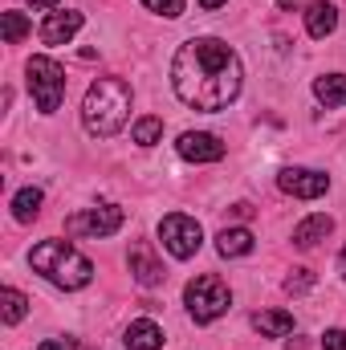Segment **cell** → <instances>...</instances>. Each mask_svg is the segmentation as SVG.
Instances as JSON below:
<instances>
[{"label": "cell", "instance_id": "14", "mask_svg": "<svg viewBox=\"0 0 346 350\" xmlns=\"http://www.w3.org/2000/svg\"><path fill=\"white\" fill-rule=\"evenodd\" d=\"M334 29H338V8H334V4L318 0V4H310V8H306V33H310V37H318V41H322V37H330Z\"/></svg>", "mask_w": 346, "mask_h": 350}, {"label": "cell", "instance_id": "3", "mask_svg": "<svg viewBox=\"0 0 346 350\" xmlns=\"http://www.w3.org/2000/svg\"><path fill=\"white\" fill-rule=\"evenodd\" d=\"M29 265L57 289H86L94 281V265L70 245V241H41L33 253H29Z\"/></svg>", "mask_w": 346, "mask_h": 350}, {"label": "cell", "instance_id": "5", "mask_svg": "<svg viewBox=\"0 0 346 350\" xmlns=\"http://www.w3.org/2000/svg\"><path fill=\"white\" fill-rule=\"evenodd\" d=\"M25 86L33 94L41 114H57L62 98H66V70L53 57H29L25 66Z\"/></svg>", "mask_w": 346, "mask_h": 350}, {"label": "cell", "instance_id": "23", "mask_svg": "<svg viewBox=\"0 0 346 350\" xmlns=\"http://www.w3.org/2000/svg\"><path fill=\"white\" fill-rule=\"evenodd\" d=\"M314 285V273L310 269H293L289 277H285V293H306Z\"/></svg>", "mask_w": 346, "mask_h": 350}, {"label": "cell", "instance_id": "28", "mask_svg": "<svg viewBox=\"0 0 346 350\" xmlns=\"http://www.w3.org/2000/svg\"><path fill=\"white\" fill-rule=\"evenodd\" d=\"M29 4H33V8H53L57 0H29Z\"/></svg>", "mask_w": 346, "mask_h": 350}, {"label": "cell", "instance_id": "9", "mask_svg": "<svg viewBox=\"0 0 346 350\" xmlns=\"http://www.w3.org/2000/svg\"><path fill=\"white\" fill-rule=\"evenodd\" d=\"M175 151L187 163H220L224 159V143L216 135H208V131H183L179 143H175Z\"/></svg>", "mask_w": 346, "mask_h": 350}, {"label": "cell", "instance_id": "1", "mask_svg": "<svg viewBox=\"0 0 346 350\" xmlns=\"http://www.w3.org/2000/svg\"><path fill=\"white\" fill-rule=\"evenodd\" d=\"M245 86V70L232 45L220 37H191L175 49L172 57V90L175 98L191 110H224L237 102Z\"/></svg>", "mask_w": 346, "mask_h": 350}, {"label": "cell", "instance_id": "15", "mask_svg": "<svg viewBox=\"0 0 346 350\" xmlns=\"http://www.w3.org/2000/svg\"><path fill=\"white\" fill-rule=\"evenodd\" d=\"M253 245H257V241H253L249 228H224V232L216 237V253H220L224 261H228V257H249Z\"/></svg>", "mask_w": 346, "mask_h": 350}, {"label": "cell", "instance_id": "18", "mask_svg": "<svg viewBox=\"0 0 346 350\" xmlns=\"http://www.w3.org/2000/svg\"><path fill=\"white\" fill-rule=\"evenodd\" d=\"M41 204H45L41 187H21V191L12 196V216H16V224H33V220L41 216Z\"/></svg>", "mask_w": 346, "mask_h": 350}, {"label": "cell", "instance_id": "7", "mask_svg": "<svg viewBox=\"0 0 346 350\" xmlns=\"http://www.w3.org/2000/svg\"><path fill=\"white\" fill-rule=\"evenodd\" d=\"M122 208L118 204H98V208H86V212H74L66 220V232L70 237H90V241H102V237H114L122 228Z\"/></svg>", "mask_w": 346, "mask_h": 350}, {"label": "cell", "instance_id": "20", "mask_svg": "<svg viewBox=\"0 0 346 350\" xmlns=\"http://www.w3.org/2000/svg\"><path fill=\"white\" fill-rule=\"evenodd\" d=\"M0 37H4V45L25 41V37H29V21H25V12H0Z\"/></svg>", "mask_w": 346, "mask_h": 350}, {"label": "cell", "instance_id": "12", "mask_svg": "<svg viewBox=\"0 0 346 350\" xmlns=\"http://www.w3.org/2000/svg\"><path fill=\"white\" fill-rule=\"evenodd\" d=\"M131 273H135V281H139L143 289H155V285H163V277H168L151 249H131Z\"/></svg>", "mask_w": 346, "mask_h": 350}, {"label": "cell", "instance_id": "4", "mask_svg": "<svg viewBox=\"0 0 346 350\" xmlns=\"http://www.w3.org/2000/svg\"><path fill=\"white\" fill-rule=\"evenodd\" d=\"M183 306H187V314H191L196 326H208V322H216V318L228 314L232 289H228L216 273H200V277H191V281L183 285Z\"/></svg>", "mask_w": 346, "mask_h": 350}, {"label": "cell", "instance_id": "22", "mask_svg": "<svg viewBox=\"0 0 346 350\" xmlns=\"http://www.w3.org/2000/svg\"><path fill=\"white\" fill-rule=\"evenodd\" d=\"M143 8H151V12H159V16H168V21L183 16V0H143Z\"/></svg>", "mask_w": 346, "mask_h": 350}, {"label": "cell", "instance_id": "27", "mask_svg": "<svg viewBox=\"0 0 346 350\" xmlns=\"http://www.w3.org/2000/svg\"><path fill=\"white\" fill-rule=\"evenodd\" d=\"M200 8H220V4H228V0H196Z\"/></svg>", "mask_w": 346, "mask_h": 350}, {"label": "cell", "instance_id": "13", "mask_svg": "<svg viewBox=\"0 0 346 350\" xmlns=\"http://www.w3.org/2000/svg\"><path fill=\"white\" fill-rule=\"evenodd\" d=\"M330 232H334V220H330L326 212H318V216H306V220L293 228V245H297V249H314V245L326 241Z\"/></svg>", "mask_w": 346, "mask_h": 350}, {"label": "cell", "instance_id": "2", "mask_svg": "<svg viewBox=\"0 0 346 350\" xmlns=\"http://www.w3.org/2000/svg\"><path fill=\"white\" fill-rule=\"evenodd\" d=\"M131 118V86L122 78H98L82 98V126L94 139H114Z\"/></svg>", "mask_w": 346, "mask_h": 350}, {"label": "cell", "instance_id": "29", "mask_svg": "<svg viewBox=\"0 0 346 350\" xmlns=\"http://www.w3.org/2000/svg\"><path fill=\"white\" fill-rule=\"evenodd\" d=\"M277 4H281V8H297L302 0H277Z\"/></svg>", "mask_w": 346, "mask_h": 350}, {"label": "cell", "instance_id": "11", "mask_svg": "<svg viewBox=\"0 0 346 350\" xmlns=\"http://www.w3.org/2000/svg\"><path fill=\"white\" fill-rule=\"evenodd\" d=\"M122 342H127V350H163L168 338H163L159 322H151V318H135V322L127 326Z\"/></svg>", "mask_w": 346, "mask_h": 350}, {"label": "cell", "instance_id": "8", "mask_svg": "<svg viewBox=\"0 0 346 350\" xmlns=\"http://www.w3.org/2000/svg\"><path fill=\"white\" fill-rule=\"evenodd\" d=\"M277 187L293 200H318V196L330 191V175L314 172V167H285L277 175Z\"/></svg>", "mask_w": 346, "mask_h": 350}, {"label": "cell", "instance_id": "25", "mask_svg": "<svg viewBox=\"0 0 346 350\" xmlns=\"http://www.w3.org/2000/svg\"><path fill=\"white\" fill-rule=\"evenodd\" d=\"M232 216H237V220H249V216H253V208H249V204H237V208H232Z\"/></svg>", "mask_w": 346, "mask_h": 350}, {"label": "cell", "instance_id": "21", "mask_svg": "<svg viewBox=\"0 0 346 350\" xmlns=\"http://www.w3.org/2000/svg\"><path fill=\"white\" fill-rule=\"evenodd\" d=\"M131 135H135V143H139V147H155V143L163 139V118H151V114H147V118H139V122H135V131H131Z\"/></svg>", "mask_w": 346, "mask_h": 350}, {"label": "cell", "instance_id": "6", "mask_svg": "<svg viewBox=\"0 0 346 350\" xmlns=\"http://www.w3.org/2000/svg\"><path fill=\"white\" fill-rule=\"evenodd\" d=\"M159 241H163V249L172 253L175 261H187V257L200 253V245H204V228H200L196 216L172 212V216L159 220Z\"/></svg>", "mask_w": 346, "mask_h": 350}, {"label": "cell", "instance_id": "30", "mask_svg": "<svg viewBox=\"0 0 346 350\" xmlns=\"http://www.w3.org/2000/svg\"><path fill=\"white\" fill-rule=\"evenodd\" d=\"M338 269H343V277H346V249H343V257H338Z\"/></svg>", "mask_w": 346, "mask_h": 350}, {"label": "cell", "instance_id": "17", "mask_svg": "<svg viewBox=\"0 0 346 350\" xmlns=\"http://www.w3.org/2000/svg\"><path fill=\"white\" fill-rule=\"evenodd\" d=\"M253 326H257L261 338H285V334H293V314L265 310V314H253Z\"/></svg>", "mask_w": 346, "mask_h": 350}, {"label": "cell", "instance_id": "19", "mask_svg": "<svg viewBox=\"0 0 346 350\" xmlns=\"http://www.w3.org/2000/svg\"><path fill=\"white\" fill-rule=\"evenodd\" d=\"M25 314H29V297L21 289H0V322L4 326H16Z\"/></svg>", "mask_w": 346, "mask_h": 350}, {"label": "cell", "instance_id": "16", "mask_svg": "<svg viewBox=\"0 0 346 350\" xmlns=\"http://www.w3.org/2000/svg\"><path fill=\"white\" fill-rule=\"evenodd\" d=\"M314 98L326 110L346 106V74H322V78H314Z\"/></svg>", "mask_w": 346, "mask_h": 350}, {"label": "cell", "instance_id": "10", "mask_svg": "<svg viewBox=\"0 0 346 350\" xmlns=\"http://www.w3.org/2000/svg\"><path fill=\"white\" fill-rule=\"evenodd\" d=\"M82 25H86V16L74 12V8H66V12H49V16L41 21V41H45V45H70V41L78 37Z\"/></svg>", "mask_w": 346, "mask_h": 350}, {"label": "cell", "instance_id": "24", "mask_svg": "<svg viewBox=\"0 0 346 350\" xmlns=\"http://www.w3.org/2000/svg\"><path fill=\"white\" fill-rule=\"evenodd\" d=\"M322 350H346V330H326L322 334Z\"/></svg>", "mask_w": 346, "mask_h": 350}, {"label": "cell", "instance_id": "26", "mask_svg": "<svg viewBox=\"0 0 346 350\" xmlns=\"http://www.w3.org/2000/svg\"><path fill=\"white\" fill-rule=\"evenodd\" d=\"M37 350H66V347H62L57 338H45V342H41V347H37Z\"/></svg>", "mask_w": 346, "mask_h": 350}]
</instances>
